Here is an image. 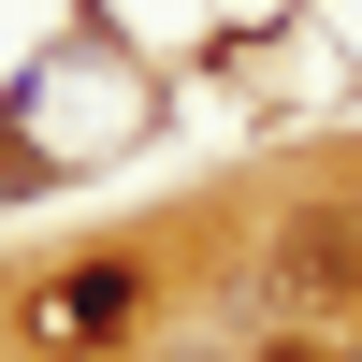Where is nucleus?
Returning <instances> with one entry per match:
<instances>
[{"instance_id": "obj_1", "label": "nucleus", "mask_w": 362, "mask_h": 362, "mask_svg": "<svg viewBox=\"0 0 362 362\" xmlns=\"http://www.w3.org/2000/svg\"><path fill=\"white\" fill-rule=\"evenodd\" d=\"M276 290H305V305H348V290H362V218H348V203L290 218V247H276Z\"/></svg>"}, {"instance_id": "obj_4", "label": "nucleus", "mask_w": 362, "mask_h": 362, "mask_svg": "<svg viewBox=\"0 0 362 362\" xmlns=\"http://www.w3.org/2000/svg\"><path fill=\"white\" fill-rule=\"evenodd\" d=\"M348 362H362V348H348Z\"/></svg>"}, {"instance_id": "obj_3", "label": "nucleus", "mask_w": 362, "mask_h": 362, "mask_svg": "<svg viewBox=\"0 0 362 362\" xmlns=\"http://www.w3.org/2000/svg\"><path fill=\"white\" fill-rule=\"evenodd\" d=\"M261 362H334V348H261Z\"/></svg>"}, {"instance_id": "obj_2", "label": "nucleus", "mask_w": 362, "mask_h": 362, "mask_svg": "<svg viewBox=\"0 0 362 362\" xmlns=\"http://www.w3.org/2000/svg\"><path fill=\"white\" fill-rule=\"evenodd\" d=\"M131 319V276H73V290H44V334L73 348V334H116Z\"/></svg>"}]
</instances>
